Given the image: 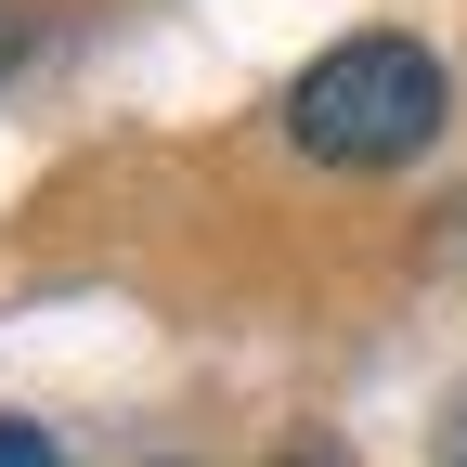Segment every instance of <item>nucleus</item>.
Returning <instances> with one entry per match:
<instances>
[{
  "label": "nucleus",
  "mask_w": 467,
  "mask_h": 467,
  "mask_svg": "<svg viewBox=\"0 0 467 467\" xmlns=\"http://www.w3.org/2000/svg\"><path fill=\"white\" fill-rule=\"evenodd\" d=\"M14 52H26V0H0V66H14Z\"/></svg>",
  "instance_id": "obj_4"
},
{
  "label": "nucleus",
  "mask_w": 467,
  "mask_h": 467,
  "mask_svg": "<svg viewBox=\"0 0 467 467\" xmlns=\"http://www.w3.org/2000/svg\"><path fill=\"white\" fill-rule=\"evenodd\" d=\"M441 104H454V91H441V52L364 26V39H337V52L299 66L285 130H299V156H325V169H402V156H429Z\"/></svg>",
  "instance_id": "obj_1"
},
{
  "label": "nucleus",
  "mask_w": 467,
  "mask_h": 467,
  "mask_svg": "<svg viewBox=\"0 0 467 467\" xmlns=\"http://www.w3.org/2000/svg\"><path fill=\"white\" fill-rule=\"evenodd\" d=\"M441 467H467V389L441 402Z\"/></svg>",
  "instance_id": "obj_3"
},
{
  "label": "nucleus",
  "mask_w": 467,
  "mask_h": 467,
  "mask_svg": "<svg viewBox=\"0 0 467 467\" xmlns=\"http://www.w3.org/2000/svg\"><path fill=\"white\" fill-rule=\"evenodd\" d=\"M285 467H337V454H285Z\"/></svg>",
  "instance_id": "obj_5"
},
{
  "label": "nucleus",
  "mask_w": 467,
  "mask_h": 467,
  "mask_svg": "<svg viewBox=\"0 0 467 467\" xmlns=\"http://www.w3.org/2000/svg\"><path fill=\"white\" fill-rule=\"evenodd\" d=\"M0 467H52V441H39L26 416H0Z\"/></svg>",
  "instance_id": "obj_2"
}]
</instances>
